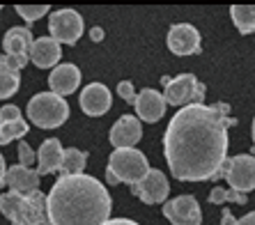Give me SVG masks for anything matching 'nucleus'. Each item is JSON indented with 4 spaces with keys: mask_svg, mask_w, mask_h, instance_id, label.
Listing matches in <instances>:
<instances>
[{
    "mask_svg": "<svg viewBox=\"0 0 255 225\" xmlns=\"http://www.w3.org/2000/svg\"><path fill=\"white\" fill-rule=\"evenodd\" d=\"M223 179H228L232 191L237 193H251L255 191V156L251 154H237L232 156L223 168Z\"/></svg>",
    "mask_w": 255,
    "mask_h": 225,
    "instance_id": "9",
    "label": "nucleus"
},
{
    "mask_svg": "<svg viewBox=\"0 0 255 225\" xmlns=\"http://www.w3.org/2000/svg\"><path fill=\"white\" fill-rule=\"evenodd\" d=\"M152 170L147 163V156L138 152L136 147L131 149H113V154L108 156L106 179L108 184L125 182L129 186H136L147 172Z\"/></svg>",
    "mask_w": 255,
    "mask_h": 225,
    "instance_id": "4",
    "label": "nucleus"
},
{
    "mask_svg": "<svg viewBox=\"0 0 255 225\" xmlns=\"http://www.w3.org/2000/svg\"><path fill=\"white\" fill-rule=\"evenodd\" d=\"M104 225H138L136 221H131V219H111L108 223H104Z\"/></svg>",
    "mask_w": 255,
    "mask_h": 225,
    "instance_id": "31",
    "label": "nucleus"
},
{
    "mask_svg": "<svg viewBox=\"0 0 255 225\" xmlns=\"http://www.w3.org/2000/svg\"><path fill=\"white\" fill-rule=\"evenodd\" d=\"M163 216H166L172 225H200L202 223L200 202L193 196H189V193L168 200L166 205H163Z\"/></svg>",
    "mask_w": 255,
    "mask_h": 225,
    "instance_id": "11",
    "label": "nucleus"
},
{
    "mask_svg": "<svg viewBox=\"0 0 255 225\" xmlns=\"http://www.w3.org/2000/svg\"><path fill=\"white\" fill-rule=\"evenodd\" d=\"M48 85H51V92L58 97H69L74 95L81 85V69H78L74 62H62L58 65L53 71H51V76H48Z\"/></svg>",
    "mask_w": 255,
    "mask_h": 225,
    "instance_id": "15",
    "label": "nucleus"
},
{
    "mask_svg": "<svg viewBox=\"0 0 255 225\" xmlns=\"http://www.w3.org/2000/svg\"><path fill=\"white\" fill-rule=\"evenodd\" d=\"M35 161H37V154L32 152V147H30L25 140H18V163L25 166V168H30Z\"/></svg>",
    "mask_w": 255,
    "mask_h": 225,
    "instance_id": "26",
    "label": "nucleus"
},
{
    "mask_svg": "<svg viewBox=\"0 0 255 225\" xmlns=\"http://www.w3.org/2000/svg\"><path fill=\"white\" fill-rule=\"evenodd\" d=\"M111 145L115 149H131L136 147L142 138V126L136 115H122V117L111 126Z\"/></svg>",
    "mask_w": 255,
    "mask_h": 225,
    "instance_id": "14",
    "label": "nucleus"
},
{
    "mask_svg": "<svg viewBox=\"0 0 255 225\" xmlns=\"http://www.w3.org/2000/svg\"><path fill=\"white\" fill-rule=\"evenodd\" d=\"M32 44H35V37H32V30L23 28V25H16V28H9L2 37V48H5V60L12 69L21 71L30 60V51H32Z\"/></svg>",
    "mask_w": 255,
    "mask_h": 225,
    "instance_id": "7",
    "label": "nucleus"
},
{
    "mask_svg": "<svg viewBox=\"0 0 255 225\" xmlns=\"http://www.w3.org/2000/svg\"><path fill=\"white\" fill-rule=\"evenodd\" d=\"M5 175H7V166H5V156L0 154V186L5 184Z\"/></svg>",
    "mask_w": 255,
    "mask_h": 225,
    "instance_id": "33",
    "label": "nucleus"
},
{
    "mask_svg": "<svg viewBox=\"0 0 255 225\" xmlns=\"http://www.w3.org/2000/svg\"><path fill=\"white\" fill-rule=\"evenodd\" d=\"M90 37H92V42H101V39H104V30L97 25V28L90 30Z\"/></svg>",
    "mask_w": 255,
    "mask_h": 225,
    "instance_id": "32",
    "label": "nucleus"
},
{
    "mask_svg": "<svg viewBox=\"0 0 255 225\" xmlns=\"http://www.w3.org/2000/svg\"><path fill=\"white\" fill-rule=\"evenodd\" d=\"M111 207L106 186L85 172L58 177L46 196L51 225H104L111 221Z\"/></svg>",
    "mask_w": 255,
    "mask_h": 225,
    "instance_id": "2",
    "label": "nucleus"
},
{
    "mask_svg": "<svg viewBox=\"0 0 255 225\" xmlns=\"http://www.w3.org/2000/svg\"><path fill=\"white\" fill-rule=\"evenodd\" d=\"M221 225H237V219L232 216V212L223 209V212H221Z\"/></svg>",
    "mask_w": 255,
    "mask_h": 225,
    "instance_id": "29",
    "label": "nucleus"
},
{
    "mask_svg": "<svg viewBox=\"0 0 255 225\" xmlns=\"http://www.w3.org/2000/svg\"><path fill=\"white\" fill-rule=\"evenodd\" d=\"M0 124H2V122H0Z\"/></svg>",
    "mask_w": 255,
    "mask_h": 225,
    "instance_id": "35",
    "label": "nucleus"
},
{
    "mask_svg": "<svg viewBox=\"0 0 255 225\" xmlns=\"http://www.w3.org/2000/svg\"><path fill=\"white\" fill-rule=\"evenodd\" d=\"M28 133V122L18 119V122H2L0 124V145H7L12 140H21Z\"/></svg>",
    "mask_w": 255,
    "mask_h": 225,
    "instance_id": "23",
    "label": "nucleus"
},
{
    "mask_svg": "<svg viewBox=\"0 0 255 225\" xmlns=\"http://www.w3.org/2000/svg\"><path fill=\"white\" fill-rule=\"evenodd\" d=\"M118 95L122 97L127 104H133V106H136L138 95H136V90H133V83H131V81H120L118 83Z\"/></svg>",
    "mask_w": 255,
    "mask_h": 225,
    "instance_id": "27",
    "label": "nucleus"
},
{
    "mask_svg": "<svg viewBox=\"0 0 255 225\" xmlns=\"http://www.w3.org/2000/svg\"><path fill=\"white\" fill-rule=\"evenodd\" d=\"M48 30L58 44H76L83 35V16L76 9H58L48 16Z\"/></svg>",
    "mask_w": 255,
    "mask_h": 225,
    "instance_id": "8",
    "label": "nucleus"
},
{
    "mask_svg": "<svg viewBox=\"0 0 255 225\" xmlns=\"http://www.w3.org/2000/svg\"><path fill=\"white\" fill-rule=\"evenodd\" d=\"M60 58H62V48L55 42L53 37H39L32 44V51H30V62L39 69H48V67H58Z\"/></svg>",
    "mask_w": 255,
    "mask_h": 225,
    "instance_id": "19",
    "label": "nucleus"
},
{
    "mask_svg": "<svg viewBox=\"0 0 255 225\" xmlns=\"http://www.w3.org/2000/svg\"><path fill=\"white\" fill-rule=\"evenodd\" d=\"M251 133H253V145H255V117H253V129H251Z\"/></svg>",
    "mask_w": 255,
    "mask_h": 225,
    "instance_id": "34",
    "label": "nucleus"
},
{
    "mask_svg": "<svg viewBox=\"0 0 255 225\" xmlns=\"http://www.w3.org/2000/svg\"><path fill=\"white\" fill-rule=\"evenodd\" d=\"M25 115L39 129H58L69 117V104L53 92H39L28 101Z\"/></svg>",
    "mask_w": 255,
    "mask_h": 225,
    "instance_id": "5",
    "label": "nucleus"
},
{
    "mask_svg": "<svg viewBox=\"0 0 255 225\" xmlns=\"http://www.w3.org/2000/svg\"><path fill=\"white\" fill-rule=\"evenodd\" d=\"M62 156H65V149H62L58 138L44 140L39 145V149H37V172H39V177L42 175H51V172H60Z\"/></svg>",
    "mask_w": 255,
    "mask_h": 225,
    "instance_id": "18",
    "label": "nucleus"
},
{
    "mask_svg": "<svg viewBox=\"0 0 255 225\" xmlns=\"http://www.w3.org/2000/svg\"><path fill=\"white\" fill-rule=\"evenodd\" d=\"M16 12L21 14V18H25L28 23L37 21V18L46 16V12H51L48 5H16Z\"/></svg>",
    "mask_w": 255,
    "mask_h": 225,
    "instance_id": "25",
    "label": "nucleus"
},
{
    "mask_svg": "<svg viewBox=\"0 0 255 225\" xmlns=\"http://www.w3.org/2000/svg\"><path fill=\"white\" fill-rule=\"evenodd\" d=\"M131 193L145 205H159V202H168L170 184H168L163 172L152 168L136 186H131Z\"/></svg>",
    "mask_w": 255,
    "mask_h": 225,
    "instance_id": "10",
    "label": "nucleus"
},
{
    "mask_svg": "<svg viewBox=\"0 0 255 225\" xmlns=\"http://www.w3.org/2000/svg\"><path fill=\"white\" fill-rule=\"evenodd\" d=\"M21 117V111H18L16 106H12V104H7V106L0 108V122H18Z\"/></svg>",
    "mask_w": 255,
    "mask_h": 225,
    "instance_id": "28",
    "label": "nucleus"
},
{
    "mask_svg": "<svg viewBox=\"0 0 255 225\" xmlns=\"http://www.w3.org/2000/svg\"><path fill=\"white\" fill-rule=\"evenodd\" d=\"M5 184L9 186V191H14V193L28 196V193L39 191V172L32 170V168H25V166H21V163H16V166L7 168Z\"/></svg>",
    "mask_w": 255,
    "mask_h": 225,
    "instance_id": "17",
    "label": "nucleus"
},
{
    "mask_svg": "<svg viewBox=\"0 0 255 225\" xmlns=\"http://www.w3.org/2000/svg\"><path fill=\"white\" fill-rule=\"evenodd\" d=\"M232 23L237 25L242 35H251L255 32V5H232Z\"/></svg>",
    "mask_w": 255,
    "mask_h": 225,
    "instance_id": "22",
    "label": "nucleus"
},
{
    "mask_svg": "<svg viewBox=\"0 0 255 225\" xmlns=\"http://www.w3.org/2000/svg\"><path fill=\"white\" fill-rule=\"evenodd\" d=\"M166 99L161 92L152 88H145L138 92V99H136V111H138V119L142 122H149V124H156L163 112H166Z\"/></svg>",
    "mask_w": 255,
    "mask_h": 225,
    "instance_id": "16",
    "label": "nucleus"
},
{
    "mask_svg": "<svg viewBox=\"0 0 255 225\" xmlns=\"http://www.w3.org/2000/svg\"><path fill=\"white\" fill-rule=\"evenodd\" d=\"M21 85V71L12 69L5 60L0 58V99H9L18 92Z\"/></svg>",
    "mask_w": 255,
    "mask_h": 225,
    "instance_id": "21",
    "label": "nucleus"
},
{
    "mask_svg": "<svg viewBox=\"0 0 255 225\" xmlns=\"http://www.w3.org/2000/svg\"><path fill=\"white\" fill-rule=\"evenodd\" d=\"M88 154L81 152L78 147H67L62 156V168H60V177H71V175H83Z\"/></svg>",
    "mask_w": 255,
    "mask_h": 225,
    "instance_id": "20",
    "label": "nucleus"
},
{
    "mask_svg": "<svg viewBox=\"0 0 255 225\" xmlns=\"http://www.w3.org/2000/svg\"><path fill=\"white\" fill-rule=\"evenodd\" d=\"M228 104H191L179 108L163 133V154L179 182L219 179L228 163Z\"/></svg>",
    "mask_w": 255,
    "mask_h": 225,
    "instance_id": "1",
    "label": "nucleus"
},
{
    "mask_svg": "<svg viewBox=\"0 0 255 225\" xmlns=\"http://www.w3.org/2000/svg\"><path fill=\"white\" fill-rule=\"evenodd\" d=\"M237 225H255V212L246 214V216H242V219H237Z\"/></svg>",
    "mask_w": 255,
    "mask_h": 225,
    "instance_id": "30",
    "label": "nucleus"
},
{
    "mask_svg": "<svg viewBox=\"0 0 255 225\" xmlns=\"http://www.w3.org/2000/svg\"><path fill=\"white\" fill-rule=\"evenodd\" d=\"M163 99L170 106H191V104H205V85L193 74H179L172 81H166Z\"/></svg>",
    "mask_w": 255,
    "mask_h": 225,
    "instance_id": "6",
    "label": "nucleus"
},
{
    "mask_svg": "<svg viewBox=\"0 0 255 225\" xmlns=\"http://www.w3.org/2000/svg\"><path fill=\"white\" fill-rule=\"evenodd\" d=\"M111 90L104 83H90L83 88L81 97H78V104H81V111L90 117H101L111 111Z\"/></svg>",
    "mask_w": 255,
    "mask_h": 225,
    "instance_id": "13",
    "label": "nucleus"
},
{
    "mask_svg": "<svg viewBox=\"0 0 255 225\" xmlns=\"http://www.w3.org/2000/svg\"><path fill=\"white\" fill-rule=\"evenodd\" d=\"M0 212L12 225H51L46 212V193L42 191L28 196L7 191L0 196Z\"/></svg>",
    "mask_w": 255,
    "mask_h": 225,
    "instance_id": "3",
    "label": "nucleus"
},
{
    "mask_svg": "<svg viewBox=\"0 0 255 225\" xmlns=\"http://www.w3.org/2000/svg\"><path fill=\"white\" fill-rule=\"evenodd\" d=\"M168 48L175 55H196L200 53V32L191 23H175L168 30Z\"/></svg>",
    "mask_w": 255,
    "mask_h": 225,
    "instance_id": "12",
    "label": "nucleus"
},
{
    "mask_svg": "<svg viewBox=\"0 0 255 225\" xmlns=\"http://www.w3.org/2000/svg\"><path fill=\"white\" fill-rule=\"evenodd\" d=\"M246 200H249V196L237 193V191H232V189H221V186L212 189V193H209V202H212V205H223V202H237V205H246Z\"/></svg>",
    "mask_w": 255,
    "mask_h": 225,
    "instance_id": "24",
    "label": "nucleus"
}]
</instances>
